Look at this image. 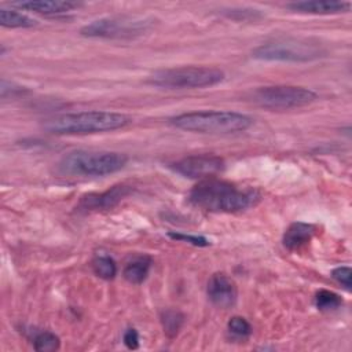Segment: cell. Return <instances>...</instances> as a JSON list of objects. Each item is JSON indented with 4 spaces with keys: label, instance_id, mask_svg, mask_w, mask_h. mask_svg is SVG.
<instances>
[{
    "label": "cell",
    "instance_id": "obj_18",
    "mask_svg": "<svg viewBox=\"0 0 352 352\" xmlns=\"http://www.w3.org/2000/svg\"><path fill=\"white\" fill-rule=\"evenodd\" d=\"M92 270L94 272L102 278V279H113L117 274V264L116 261L107 256V254H98L94 260H92Z\"/></svg>",
    "mask_w": 352,
    "mask_h": 352
},
{
    "label": "cell",
    "instance_id": "obj_14",
    "mask_svg": "<svg viewBox=\"0 0 352 352\" xmlns=\"http://www.w3.org/2000/svg\"><path fill=\"white\" fill-rule=\"evenodd\" d=\"M12 6L26 11L41 14V15H60L78 7L77 3L60 1V0H29V1L14 3Z\"/></svg>",
    "mask_w": 352,
    "mask_h": 352
},
{
    "label": "cell",
    "instance_id": "obj_2",
    "mask_svg": "<svg viewBox=\"0 0 352 352\" xmlns=\"http://www.w3.org/2000/svg\"><path fill=\"white\" fill-rule=\"evenodd\" d=\"M129 122L131 118L122 113L88 110L52 117L44 122V128L56 135H87L116 131Z\"/></svg>",
    "mask_w": 352,
    "mask_h": 352
},
{
    "label": "cell",
    "instance_id": "obj_15",
    "mask_svg": "<svg viewBox=\"0 0 352 352\" xmlns=\"http://www.w3.org/2000/svg\"><path fill=\"white\" fill-rule=\"evenodd\" d=\"M151 257L150 256H136L133 257L131 261H128L124 267V271H122V275L124 278L129 282V283H135V285H139L142 283L147 275H148V271H150V267H151Z\"/></svg>",
    "mask_w": 352,
    "mask_h": 352
},
{
    "label": "cell",
    "instance_id": "obj_19",
    "mask_svg": "<svg viewBox=\"0 0 352 352\" xmlns=\"http://www.w3.org/2000/svg\"><path fill=\"white\" fill-rule=\"evenodd\" d=\"M33 346L36 351L38 352H51V351H56L60 345V340L59 337L48 330H41V331H36L33 336Z\"/></svg>",
    "mask_w": 352,
    "mask_h": 352
},
{
    "label": "cell",
    "instance_id": "obj_13",
    "mask_svg": "<svg viewBox=\"0 0 352 352\" xmlns=\"http://www.w3.org/2000/svg\"><path fill=\"white\" fill-rule=\"evenodd\" d=\"M315 232H316V226L311 223H304V221L292 223L283 234V238H282L283 246L289 250H298L312 239Z\"/></svg>",
    "mask_w": 352,
    "mask_h": 352
},
{
    "label": "cell",
    "instance_id": "obj_8",
    "mask_svg": "<svg viewBox=\"0 0 352 352\" xmlns=\"http://www.w3.org/2000/svg\"><path fill=\"white\" fill-rule=\"evenodd\" d=\"M151 19L140 16H107L92 21L81 28L80 33L85 37L99 38H133L143 34L150 26Z\"/></svg>",
    "mask_w": 352,
    "mask_h": 352
},
{
    "label": "cell",
    "instance_id": "obj_22",
    "mask_svg": "<svg viewBox=\"0 0 352 352\" xmlns=\"http://www.w3.org/2000/svg\"><path fill=\"white\" fill-rule=\"evenodd\" d=\"M333 279H336L340 285H342L346 290H351L352 286V270L348 265H341L337 267L331 271Z\"/></svg>",
    "mask_w": 352,
    "mask_h": 352
},
{
    "label": "cell",
    "instance_id": "obj_3",
    "mask_svg": "<svg viewBox=\"0 0 352 352\" xmlns=\"http://www.w3.org/2000/svg\"><path fill=\"white\" fill-rule=\"evenodd\" d=\"M170 124L179 129L199 133H236L252 126L253 120L242 113L224 110L190 111L172 117Z\"/></svg>",
    "mask_w": 352,
    "mask_h": 352
},
{
    "label": "cell",
    "instance_id": "obj_16",
    "mask_svg": "<svg viewBox=\"0 0 352 352\" xmlns=\"http://www.w3.org/2000/svg\"><path fill=\"white\" fill-rule=\"evenodd\" d=\"M160 319H161L164 333L169 338L176 337L184 323V315L179 309H170V308L165 309L161 312Z\"/></svg>",
    "mask_w": 352,
    "mask_h": 352
},
{
    "label": "cell",
    "instance_id": "obj_21",
    "mask_svg": "<svg viewBox=\"0 0 352 352\" xmlns=\"http://www.w3.org/2000/svg\"><path fill=\"white\" fill-rule=\"evenodd\" d=\"M228 331L238 338H248L252 334L250 323L242 316H232L228 320Z\"/></svg>",
    "mask_w": 352,
    "mask_h": 352
},
{
    "label": "cell",
    "instance_id": "obj_17",
    "mask_svg": "<svg viewBox=\"0 0 352 352\" xmlns=\"http://www.w3.org/2000/svg\"><path fill=\"white\" fill-rule=\"evenodd\" d=\"M0 25L4 28H32L36 25V21L19 11L1 8Z\"/></svg>",
    "mask_w": 352,
    "mask_h": 352
},
{
    "label": "cell",
    "instance_id": "obj_6",
    "mask_svg": "<svg viewBox=\"0 0 352 352\" xmlns=\"http://www.w3.org/2000/svg\"><path fill=\"white\" fill-rule=\"evenodd\" d=\"M323 55L320 45L315 43L287 38L265 43L252 51V56L268 62H308Z\"/></svg>",
    "mask_w": 352,
    "mask_h": 352
},
{
    "label": "cell",
    "instance_id": "obj_9",
    "mask_svg": "<svg viewBox=\"0 0 352 352\" xmlns=\"http://www.w3.org/2000/svg\"><path fill=\"white\" fill-rule=\"evenodd\" d=\"M224 160L214 154H194L180 158L179 161L173 162L170 166L175 172L190 177V179H199V177H210L224 169Z\"/></svg>",
    "mask_w": 352,
    "mask_h": 352
},
{
    "label": "cell",
    "instance_id": "obj_24",
    "mask_svg": "<svg viewBox=\"0 0 352 352\" xmlns=\"http://www.w3.org/2000/svg\"><path fill=\"white\" fill-rule=\"evenodd\" d=\"M122 340H124V344L126 345V348H129V349H136L139 346V334L132 327L125 330Z\"/></svg>",
    "mask_w": 352,
    "mask_h": 352
},
{
    "label": "cell",
    "instance_id": "obj_11",
    "mask_svg": "<svg viewBox=\"0 0 352 352\" xmlns=\"http://www.w3.org/2000/svg\"><path fill=\"white\" fill-rule=\"evenodd\" d=\"M206 293L210 302L223 309L231 308L238 297L235 282L226 274H213L208 280Z\"/></svg>",
    "mask_w": 352,
    "mask_h": 352
},
{
    "label": "cell",
    "instance_id": "obj_10",
    "mask_svg": "<svg viewBox=\"0 0 352 352\" xmlns=\"http://www.w3.org/2000/svg\"><path fill=\"white\" fill-rule=\"evenodd\" d=\"M132 188L126 184H117L103 192H89L81 197L77 209L89 212V210H106L114 208L121 202L126 195H129Z\"/></svg>",
    "mask_w": 352,
    "mask_h": 352
},
{
    "label": "cell",
    "instance_id": "obj_7",
    "mask_svg": "<svg viewBox=\"0 0 352 352\" xmlns=\"http://www.w3.org/2000/svg\"><path fill=\"white\" fill-rule=\"evenodd\" d=\"M318 99L315 91L297 85L260 87L252 94V100L270 110H289L307 106Z\"/></svg>",
    "mask_w": 352,
    "mask_h": 352
},
{
    "label": "cell",
    "instance_id": "obj_1",
    "mask_svg": "<svg viewBox=\"0 0 352 352\" xmlns=\"http://www.w3.org/2000/svg\"><path fill=\"white\" fill-rule=\"evenodd\" d=\"M190 202L209 212L234 213L254 206L260 194L253 188H242L231 182L206 177L190 191Z\"/></svg>",
    "mask_w": 352,
    "mask_h": 352
},
{
    "label": "cell",
    "instance_id": "obj_4",
    "mask_svg": "<svg viewBox=\"0 0 352 352\" xmlns=\"http://www.w3.org/2000/svg\"><path fill=\"white\" fill-rule=\"evenodd\" d=\"M128 157L117 151L74 150L65 154L58 162V169L67 176H104L122 169Z\"/></svg>",
    "mask_w": 352,
    "mask_h": 352
},
{
    "label": "cell",
    "instance_id": "obj_12",
    "mask_svg": "<svg viewBox=\"0 0 352 352\" xmlns=\"http://www.w3.org/2000/svg\"><path fill=\"white\" fill-rule=\"evenodd\" d=\"M292 11L301 12V14H314V15H330V14H340L346 12L351 8L349 1L341 0H302L289 3L286 6Z\"/></svg>",
    "mask_w": 352,
    "mask_h": 352
},
{
    "label": "cell",
    "instance_id": "obj_20",
    "mask_svg": "<svg viewBox=\"0 0 352 352\" xmlns=\"http://www.w3.org/2000/svg\"><path fill=\"white\" fill-rule=\"evenodd\" d=\"M315 305L320 311H334L342 305V298L331 290L322 289L315 294Z\"/></svg>",
    "mask_w": 352,
    "mask_h": 352
},
{
    "label": "cell",
    "instance_id": "obj_5",
    "mask_svg": "<svg viewBox=\"0 0 352 352\" xmlns=\"http://www.w3.org/2000/svg\"><path fill=\"white\" fill-rule=\"evenodd\" d=\"M224 77V72L217 67L183 66L157 70L148 77V82L168 89H192L216 85Z\"/></svg>",
    "mask_w": 352,
    "mask_h": 352
},
{
    "label": "cell",
    "instance_id": "obj_23",
    "mask_svg": "<svg viewBox=\"0 0 352 352\" xmlns=\"http://www.w3.org/2000/svg\"><path fill=\"white\" fill-rule=\"evenodd\" d=\"M168 235L175 241H184V242H188L194 246H208V245H210V242L205 236H201V235H187V234H180V232H169Z\"/></svg>",
    "mask_w": 352,
    "mask_h": 352
}]
</instances>
